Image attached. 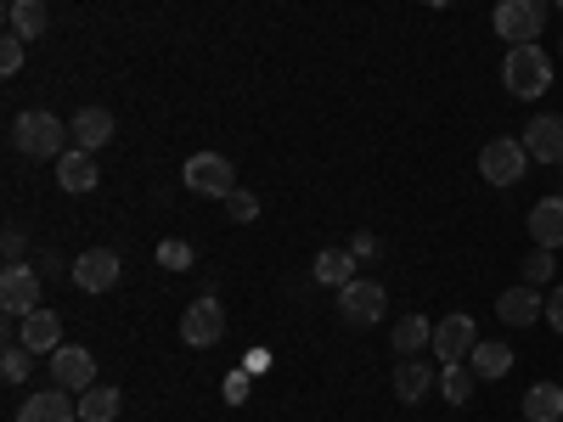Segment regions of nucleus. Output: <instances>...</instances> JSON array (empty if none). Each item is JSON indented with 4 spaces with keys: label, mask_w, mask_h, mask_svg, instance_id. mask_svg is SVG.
I'll return each instance as SVG.
<instances>
[{
    "label": "nucleus",
    "mask_w": 563,
    "mask_h": 422,
    "mask_svg": "<svg viewBox=\"0 0 563 422\" xmlns=\"http://www.w3.org/2000/svg\"><path fill=\"white\" fill-rule=\"evenodd\" d=\"M474 344H479V326H474V315H445V321L434 326V349H440V366H456V360H467V355H474Z\"/></svg>",
    "instance_id": "obj_11"
},
{
    "label": "nucleus",
    "mask_w": 563,
    "mask_h": 422,
    "mask_svg": "<svg viewBox=\"0 0 563 422\" xmlns=\"http://www.w3.org/2000/svg\"><path fill=\"white\" fill-rule=\"evenodd\" d=\"M558 12H563V0H558Z\"/></svg>",
    "instance_id": "obj_39"
},
{
    "label": "nucleus",
    "mask_w": 563,
    "mask_h": 422,
    "mask_svg": "<svg viewBox=\"0 0 563 422\" xmlns=\"http://www.w3.org/2000/svg\"><path fill=\"white\" fill-rule=\"evenodd\" d=\"M18 422H79V406L68 400V389H34L18 411Z\"/></svg>",
    "instance_id": "obj_14"
},
{
    "label": "nucleus",
    "mask_w": 563,
    "mask_h": 422,
    "mask_svg": "<svg viewBox=\"0 0 563 422\" xmlns=\"http://www.w3.org/2000/svg\"><path fill=\"white\" fill-rule=\"evenodd\" d=\"M467 366L479 371V384H496V378H507V371H512V349L507 344H474Z\"/></svg>",
    "instance_id": "obj_24"
},
{
    "label": "nucleus",
    "mask_w": 563,
    "mask_h": 422,
    "mask_svg": "<svg viewBox=\"0 0 563 422\" xmlns=\"http://www.w3.org/2000/svg\"><path fill=\"white\" fill-rule=\"evenodd\" d=\"M434 344V321L429 315H400L395 321V355H422Z\"/></svg>",
    "instance_id": "obj_20"
},
{
    "label": "nucleus",
    "mask_w": 563,
    "mask_h": 422,
    "mask_svg": "<svg viewBox=\"0 0 563 422\" xmlns=\"http://www.w3.org/2000/svg\"><path fill=\"white\" fill-rule=\"evenodd\" d=\"M68 124L57 119V113H45V108H29V113H18L12 119V147L23 153V158H63L68 153Z\"/></svg>",
    "instance_id": "obj_1"
},
{
    "label": "nucleus",
    "mask_w": 563,
    "mask_h": 422,
    "mask_svg": "<svg viewBox=\"0 0 563 422\" xmlns=\"http://www.w3.org/2000/svg\"><path fill=\"white\" fill-rule=\"evenodd\" d=\"M97 180H102V169H97V158H90L85 147H74V153H63L57 158V186L63 192H97Z\"/></svg>",
    "instance_id": "obj_17"
},
{
    "label": "nucleus",
    "mask_w": 563,
    "mask_h": 422,
    "mask_svg": "<svg viewBox=\"0 0 563 422\" xmlns=\"http://www.w3.org/2000/svg\"><path fill=\"white\" fill-rule=\"evenodd\" d=\"M7 259L23 265V231H18V225H7Z\"/></svg>",
    "instance_id": "obj_36"
},
{
    "label": "nucleus",
    "mask_w": 563,
    "mask_h": 422,
    "mask_svg": "<svg viewBox=\"0 0 563 422\" xmlns=\"http://www.w3.org/2000/svg\"><path fill=\"white\" fill-rule=\"evenodd\" d=\"M496 315H501L507 326H530V321L547 315V299L530 288V281H519V288H507V293L496 299Z\"/></svg>",
    "instance_id": "obj_16"
},
{
    "label": "nucleus",
    "mask_w": 563,
    "mask_h": 422,
    "mask_svg": "<svg viewBox=\"0 0 563 422\" xmlns=\"http://www.w3.org/2000/svg\"><path fill=\"white\" fill-rule=\"evenodd\" d=\"M525 422H563V389L558 384H536L525 395Z\"/></svg>",
    "instance_id": "obj_26"
},
{
    "label": "nucleus",
    "mask_w": 563,
    "mask_h": 422,
    "mask_svg": "<svg viewBox=\"0 0 563 422\" xmlns=\"http://www.w3.org/2000/svg\"><path fill=\"white\" fill-rule=\"evenodd\" d=\"M52 384L68 389V395H85L90 384H97V355H90L85 344H63L52 355Z\"/></svg>",
    "instance_id": "obj_9"
},
{
    "label": "nucleus",
    "mask_w": 563,
    "mask_h": 422,
    "mask_svg": "<svg viewBox=\"0 0 563 422\" xmlns=\"http://www.w3.org/2000/svg\"><path fill=\"white\" fill-rule=\"evenodd\" d=\"M225 214L238 220V225H249V220H260V198H254V192H243V186H238V192L225 198Z\"/></svg>",
    "instance_id": "obj_30"
},
{
    "label": "nucleus",
    "mask_w": 563,
    "mask_h": 422,
    "mask_svg": "<svg viewBox=\"0 0 563 422\" xmlns=\"http://www.w3.org/2000/svg\"><path fill=\"white\" fill-rule=\"evenodd\" d=\"M530 237L536 248H563V198H541L530 209Z\"/></svg>",
    "instance_id": "obj_18"
},
{
    "label": "nucleus",
    "mask_w": 563,
    "mask_h": 422,
    "mask_svg": "<svg viewBox=\"0 0 563 422\" xmlns=\"http://www.w3.org/2000/svg\"><path fill=\"white\" fill-rule=\"evenodd\" d=\"M7 23H12V34H23V40H40L45 29H52V18H45V0H12Z\"/></svg>",
    "instance_id": "obj_23"
},
{
    "label": "nucleus",
    "mask_w": 563,
    "mask_h": 422,
    "mask_svg": "<svg viewBox=\"0 0 563 422\" xmlns=\"http://www.w3.org/2000/svg\"><path fill=\"white\" fill-rule=\"evenodd\" d=\"M541 23H547V0H496V12H490V29L507 45H536Z\"/></svg>",
    "instance_id": "obj_4"
},
{
    "label": "nucleus",
    "mask_w": 563,
    "mask_h": 422,
    "mask_svg": "<svg viewBox=\"0 0 563 422\" xmlns=\"http://www.w3.org/2000/svg\"><path fill=\"white\" fill-rule=\"evenodd\" d=\"M249 384H254V371H249V366H238V371H231V378H225V389H220V395H225V406H243V400H249Z\"/></svg>",
    "instance_id": "obj_32"
},
{
    "label": "nucleus",
    "mask_w": 563,
    "mask_h": 422,
    "mask_svg": "<svg viewBox=\"0 0 563 422\" xmlns=\"http://www.w3.org/2000/svg\"><path fill=\"white\" fill-rule=\"evenodd\" d=\"M389 310V293H384V281H350V288H339V315L350 326H378Z\"/></svg>",
    "instance_id": "obj_7"
},
{
    "label": "nucleus",
    "mask_w": 563,
    "mask_h": 422,
    "mask_svg": "<svg viewBox=\"0 0 563 422\" xmlns=\"http://www.w3.org/2000/svg\"><path fill=\"white\" fill-rule=\"evenodd\" d=\"M119 406H124V395H119V389L90 384V389L79 395V422H113V417H119Z\"/></svg>",
    "instance_id": "obj_21"
},
{
    "label": "nucleus",
    "mask_w": 563,
    "mask_h": 422,
    "mask_svg": "<svg viewBox=\"0 0 563 422\" xmlns=\"http://www.w3.org/2000/svg\"><path fill=\"white\" fill-rule=\"evenodd\" d=\"M180 338L192 344V349H214V344L225 338V310H220L214 293H203V299L186 304V315H180Z\"/></svg>",
    "instance_id": "obj_6"
},
{
    "label": "nucleus",
    "mask_w": 563,
    "mask_h": 422,
    "mask_svg": "<svg viewBox=\"0 0 563 422\" xmlns=\"http://www.w3.org/2000/svg\"><path fill=\"white\" fill-rule=\"evenodd\" d=\"M547 321H552V333H563V281H558L552 299H547Z\"/></svg>",
    "instance_id": "obj_34"
},
{
    "label": "nucleus",
    "mask_w": 563,
    "mask_h": 422,
    "mask_svg": "<svg viewBox=\"0 0 563 422\" xmlns=\"http://www.w3.org/2000/svg\"><path fill=\"white\" fill-rule=\"evenodd\" d=\"M501 79L519 102H536L552 90V57L541 45H507V63H501Z\"/></svg>",
    "instance_id": "obj_2"
},
{
    "label": "nucleus",
    "mask_w": 563,
    "mask_h": 422,
    "mask_svg": "<svg viewBox=\"0 0 563 422\" xmlns=\"http://www.w3.org/2000/svg\"><path fill=\"white\" fill-rule=\"evenodd\" d=\"M68 281H74L79 293H108L113 281H119V254H113V248H90V254H79Z\"/></svg>",
    "instance_id": "obj_10"
},
{
    "label": "nucleus",
    "mask_w": 563,
    "mask_h": 422,
    "mask_svg": "<svg viewBox=\"0 0 563 422\" xmlns=\"http://www.w3.org/2000/svg\"><path fill=\"white\" fill-rule=\"evenodd\" d=\"M34 270H40V276H74V265H63V254H40Z\"/></svg>",
    "instance_id": "obj_33"
},
{
    "label": "nucleus",
    "mask_w": 563,
    "mask_h": 422,
    "mask_svg": "<svg viewBox=\"0 0 563 422\" xmlns=\"http://www.w3.org/2000/svg\"><path fill=\"white\" fill-rule=\"evenodd\" d=\"M180 180H186V192L220 198V203L238 192V169H231V158H220V153H192V158H186V169H180Z\"/></svg>",
    "instance_id": "obj_3"
},
{
    "label": "nucleus",
    "mask_w": 563,
    "mask_h": 422,
    "mask_svg": "<svg viewBox=\"0 0 563 422\" xmlns=\"http://www.w3.org/2000/svg\"><path fill=\"white\" fill-rule=\"evenodd\" d=\"M552 270H558L552 248H536V254L525 259V281H530V288H541V281H552Z\"/></svg>",
    "instance_id": "obj_29"
},
{
    "label": "nucleus",
    "mask_w": 563,
    "mask_h": 422,
    "mask_svg": "<svg viewBox=\"0 0 563 422\" xmlns=\"http://www.w3.org/2000/svg\"><path fill=\"white\" fill-rule=\"evenodd\" d=\"M422 7H451V0H422Z\"/></svg>",
    "instance_id": "obj_38"
},
{
    "label": "nucleus",
    "mask_w": 563,
    "mask_h": 422,
    "mask_svg": "<svg viewBox=\"0 0 563 422\" xmlns=\"http://www.w3.org/2000/svg\"><path fill=\"white\" fill-rule=\"evenodd\" d=\"M18 344H29L34 355H57V349H63V315H57V310H34V315H23Z\"/></svg>",
    "instance_id": "obj_15"
},
{
    "label": "nucleus",
    "mask_w": 563,
    "mask_h": 422,
    "mask_svg": "<svg viewBox=\"0 0 563 422\" xmlns=\"http://www.w3.org/2000/svg\"><path fill=\"white\" fill-rule=\"evenodd\" d=\"M243 366H249V371H254V378H260V371H265V366H271V355H265V349H254V355H249V360H243Z\"/></svg>",
    "instance_id": "obj_37"
},
{
    "label": "nucleus",
    "mask_w": 563,
    "mask_h": 422,
    "mask_svg": "<svg viewBox=\"0 0 563 422\" xmlns=\"http://www.w3.org/2000/svg\"><path fill=\"white\" fill-rule=\"evenodd\" d=\"M530 169V153H525V141H512V135H496V141H485L479 147V175L490 180V186H512Z\"/></svg>",
    "instance_id": "obj_5"
},
{
    "label": "nucleus",
    "mask_w": 563,
    "mask_h": 422,
    "mask_svg": "<svg viewBox=\"0 0 563 422\" xmlns=\"http://www.w3.org/2000/svg\"><path fill=\"white\" fill-rule=\"evenodd\" d=\"M40 270L34 265H7V270H0V304H7V315H34L40 310Z\"/></svg>",
    "instance_id": "obj_8"
},
{
    "label": "nucleus",
    "mask_w": 563,
    "mask_h": 422,
    "mask_svg": "<svg viewBox=\"0 0 563 422\" xmlns=\"http://www.w3.org/2000/svg\"><path fill=\"white\" fill-rule=\"evenodd\" d=\"M316 281H327V288H350V281H355V254L321 248V254H316Z\"/></svg>",
    "instance_id": "obj_25"
},
{
    "label": "nucleus",
    "mask_w": 563,
    "mask_h": 422,
    "mask_svg": "<svg viewBox=\"0 0 563 422\" xmlns=\"http://www.w3.org/2000/svg\"><path fill=\"white\" fill-rule=\"evenodd\" d=\"M68 130H74V141H79L85 153H97V147H108V141H113V113L108 108H79V119Z\"/></svg>",
    "instance_id": "obj_19"
},
{
    "label": "nucleus",
    "mask_w": 563,
    "mask_h": 422,
    "mask_svg": "<svg viewBox=\"0 0 563 422\" xmlns=\"http://www.w3.org/2000/svg\"><path fill=\"white\" fill-rule=\"evenodd\" d=\"M158 265H164V270H192V243L164 237V243H158Z\"/></svg>",
    "instance_id": "obj_28"
},
{
    "label": "nucleus",
    "mask_w": 563,
    "mask_h": 422,
    "mask_svg": "<svg viewBox=\"0 0 563 422\" xmlns=\"http://www.w3.org/2000/svg\"><path fill=\"white\" fill-rule=\"evenodd\" d=\"M23 68V34H7V40H0V74H18Z\"/></svg>",
    "instance_id": "obj_31"
},
{
    "label": "nucleus",
    "mask_w": 563,
    "mask_h": 422,
    "mask_svg": "<svg viewBox=\"0 0 563 422\" xmlns=\"http://www.w3.org/2000/svg\"><path fill=\"white\" fill-rule=\"evenodd\" d=\"M29 344H7V355H0V378H7V384H23L29 378Z\"/></svg>",
    "instance_id": "obj_27"
},
{
    "label": "nucleus",
    "mask_w": 563,
    "mask_h": 422,
    "mask_svg": "<svg viewBox=\"0 0 563 422\" xmlns=\"http://www.w3.org/2000/svg\"><path fill=\"white\" fill-rule=\"evenodd\" d=\"M440 384V371L422 360V355H400L395 360V400L400 406H417V400H429V389Z\"/></svg>",
    "instance_id": "obj_13"
},
{
    "label": "nucleus",
    "mask_w": 563,
    "mask_h": 422,
    "mask_svg": "<svg viewBox=\"0 0 563 422\" xmlns=\"http://www.w3.org/2000/svg\"><path fill=\"white\" fill-rule=\"evenodd\" d=\"M519 141H525V153H530L536 164H552V169H563V119H558V113H541V119H530V130H525Z\"/></svg>",
    "instance_id": "obj_12"
},
{
    "label": "nucleus",
    "mask_w": 563,
    "mask_h": 422,
    "mask_svg": "<svg viewBox=\"0 0 563 422\" xmlns=\"http://www.w3.org/2000/svg\"><path fill=\"white\" fill-rule=\"evenodd\" d=\"M350 254H355V259H372V254H378V237H372V231H361V237L350 243Z\"/></svg>",
    "instance_id": "obj_35"
},
{
    "label": "nucleus",
    "mask_w": 563,
    "mask_h": 422,
    "mask_svg": "<svg viewBox=\"0 0 563 422\" xmlns=\"http://www.w3.org/2000/svg\"><path fill=\"white\" fill-rule=\"evenodd\" d=\"M474 389H479V371L467 366V360H456V366H440V395H445L451 406H467V400H474Z\"/></svg>",
    "instance_id": "obj_22"
}]
</instances>
